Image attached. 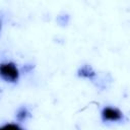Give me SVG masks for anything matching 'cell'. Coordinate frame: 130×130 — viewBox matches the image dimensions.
Here are the masks:
<instances>
[{
  "mask_svg": "<svg viewBox=\"0 0 130 130\" xmlns=\"http://www.w3.org/2000/svg\"><path fill=\"white\" fill-rule=\"evenodd\" d=\"M0 130H24L22 127H20L17 124L13 123H6L2 126H0Z\"/></svg>",
  "mask_w": 130,
  "mask_h": 130,
  "instance_id": "5",
  "label": "cell"
},
{
  "mask_svg": "<svg viewBox=\"0 0 130 130\" xmlns=\"http://www.w3.org/2000/svg\"><path fill=\"white\" fill-rule=\"evenodd\" d=\"M30 116V113L26 107H20L16 112V119L20 122L25 121Z\"/></svg>",
  "mask_w": 130,
  "mask_h": 130,
  "instance_id": "4",
  "label": "cell"
},
{
  "mask_svg": "<svg viewBox=\"0 0 130 130\" xmlns=\"http://www.w3.org/2000/svg\"><path fill=\"white\" fill-rule=\"evenodd\" d=\"M19 70L13 62L0 63V78L9 83H15L19 79Z\"/></svg>",
  "mask_w": 130,
  "mask_h": 130,
  "instance_id": "1",
  "label": "cell"
},
{
  "mask_svg": "<svg viewBox=\"0 0 130 130\" xmlns=\"http://www.w3.org/2000/svg\"><path fill=\"white\" fill-rule=\"evenodd\" d=\"M101 119L105 123L106 122H121L124 119V114L120 109L116 107L107 106V107H104L101 111Z\"/></svg>",
  "mask_w": 130,
  "mask_h": 130,
  "instance_id": "2",
  "label": "cell"
},
{
  "mask_svg": "<svg viewBox=\"0 0 130 130\" xmlns=\"http://www.w3.org/2000/svg\"><path fill=\"white\" fill-rule=\"evenodd\" d=\"M77 75H78L79 77H83V78L91 79L92 77L95 76V72H94V70L92 69V67H91L90 65L85 64V65L81 66V67L78 69V71H77Z\"/></svg>",
  "mask_w": 130,
  "mask_h": 130,
  "instance_id": "3",
  "label": "cell"
},
{
  "mask_svg": "<svg viewBox=\"0 0 130 130\" xmlns=\"http://www.w3.org/2000/svg\"><path fill=\"white\" fill-rule=\"evenodd\" d=\"M0 29H1V21H0Z\"/></svg>",
  "mask_w": 130,
  "mask_h": 130,
  "instance_id": "6",
  "label": "cell"
}]
</instances>
